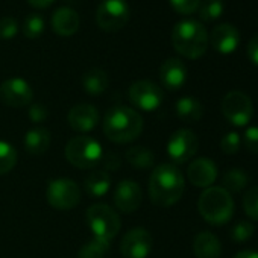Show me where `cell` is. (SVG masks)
<instances>
[{"label":"cell","instance_id":"6da1fadb","mask_svg":"<svg viewBox=\"0 0 258 258\" xmlns=\"http://www.w3.org/2000/svg\"><path fill=\"white\" fill-rule=\"evenodd\" d=\"M185 188L184 176L175 164H160L149 178L151 201L158 207H170L176 204Z\"/></svg>","mask_w":258,"mask_h":258},{"label":"cell","instance_id":"7a4b0ae2","mask_svg":"<svg viewBox=\"0 0 258 258\" xmlns=\"http://www.w3.org/2000/svg\"><path fill=\"white\" fill-rule=\"evenodd\" d=\"M143 131L142 115L127 106L109 109L103 118V133L114 143L134 142Z\"/></svg>","mask_w":258,"mask_h":258},{"label":"cell","instance_id":"3957f363","mask_svg":"<svg viewBox=\"0 0 258 258\" xmlns=\"http://www.w3.org/2000/svg\"><path fill=\"white\" fill-rule=\"evenodd\" d=\"M175 50L187 59H199L208 49V32L205 26L193 19L181 20L172 31Z\"/></svg>","mask_w":258,"mask_h":258},{"label":"cell","instance_id":"277c9868","mask_svg":"<svg viewBox=\"0 0 258 258\" xmlns=\"http://www.w3.org/2000/svg\"><path fill=\"white\" fill-rule=\"evenodd\" d=\"M201 216L214 226L228 223L234 216V199L223 187H208L199 196Z\"/></svg>","mask_w":258,"mask_h":258},{"label":"cell","instance_id":"5b68a950","mask_svg":"<svg viewBox=\"0 0 258 258\" xmlns=\"http://www.w3.org/2000/svg\"><path fill=\"white\" fill-rule=\"evenodd\" d=\"M103 157L102 145L88 136L73 137L66 146V158L67 161L82 170L96 167Z\"/></svg>","mask_w":258,"mask_h":258},{"label":"cell","instance_id":"8992f818","mask_svg":"<svg viewBox=\"0 0 258 258\" xmlns=\"http://www.w3.org/2000/svg\"><path fill=\"white\" fill-rule=\"evenodd\" d=\"M87 225L93 237L109 241L118 234L121 222L118 214L106 204H94L87 210Z\"/></svg>","mask_w":258,"mask_h":258},{"label":"cell","instance_id":"52a82bcc","mask_svg":"<svg viewBox=\"0 0 258 258\" xmlns=\"http://www.w3.org/2000/svg\"><path fill=\"white\" fill-rule=\"evenodd\" d=\"M129 17H131V11L126 0H103L96 11L97 26L109 34L123 29L127 25Z\"/></svg>","mask_w":258,"mask_h":258},{"label":"cell","instance_id":"ba28073f","mask_svg":"<svg viewBox=\"0 0 258 258\" xmlns=\"http://www.w3.org/2000/svg\"><path fill=\"white\" fill-rule=\"evenodd\" d=\"M222 114L234 126H246L253 117V103L246 93L232 90L222 100Z\"/></svg>","mask_w":258,"mask_h":258},{"label":"cell","instance_id":"9c48e42d","mask_svg":"<svg viewBox=\"0 0 258 258\" xmlns=\"http://www.w3.org/2000/svg\"><path fill=\"white\" fill-rule=\"evenodd\" d=\"M47 202L56 210H72L81 201V190L78 184L67 178H58L49 182L46 188Z\"/></svg>","mask_w":258,"mask_h":258},{"label":"cell","instance_id":"30bf717a","mask_svg":"<svg viewBox=\"0 0 258 258\" xmlns=\"http://www.w3.org/2000/svg\"><path fill=\"white\" fill-rule=\"evenodd\" d=\"M164 94L160 85L149 79H140L129 87V100L131 103L146 112L158 109L163 103Z\"/></svg>","mask_w":258,"mask_h":258},{"label":"cell","instance_id":"8fae6325","mask_svg":"<svg viewBox=\"0 0 258 258\" xmlns=\"http://www.w3.org/2000/svg\"><path fill=\"white\" fill-rule=\"evenodd\" d=\"M199 148V140L191 129H178L167 142V154L176 164H184L191 160Z\"/></svg>","mask_w":258,"mask_h":258},{"label":"cell","instance_id":"7c38bea8","mask_svg":"<svg viewBox=\"0 0 258 258\" xmlns=\"http://www.w3.org/2000/svg\"><path fill=\"white\" fill-rule=\"evenodd\" d=\"M152 235L145 228H134L127 231L120 243L123 258H148L152 250Z\"/></svg>","mask_w":258,"mask_h":258},{"label":"cell","instance_id":"4fadbf2b","mask_svg":"<svg viewBox=\"0 0 258 258\" xmlns=\"http://www.w3.org/2000/svg\"><path fill=\"white\" fill-rule=\"evenodd\" d=\"M34 99L32 87L22 78H11L0 84V100L13 108H23Z\"/></svg>","mask_w":258,"mask_h":258},{"label":"cell","instance_id":"5bb4252c","mask_svg":"<svg viewBox=\"0 0 258 258\" xmlns=\"http://www.w3.org/2000/svg\"><path fill=\"white\" fill-rule=\"evenodd\" d=\"M208 44L211 47L222 53V55H229L235 52L237 46L240 44V34L238 29L229 23H220L213 28V31L208 35Z\"/></svg>","mask_w":258,"mask_h":258},{"label":"cell","instance_id":"9a60e30c","mask_svg":"<svg viewBox=\"0 0 258 258\" xmlns=\"http://www.w3.org/2000/svg\"><path fill=\"white\" fill-rule=\"evenodd\" d=\"M143 199L140 185L136 181L124 179L118 182L114 191V204L121 213H134L139 210Z\"/></svg>","mask_w":258,"mask_h":258},{"label":"cell","instance_id":"2e32d148","mask_svg":"<svg viewBox=\"0 0 258 258\" xmlns=\"http://www.w3.org/2000/svg\"><path fill=\"white\" fill-rule=\"evenodd\" d=\"M69 124L78 133H90L99 123V111L90 103L75 105L67 115Z\"/></svg>","mask_w":258,"mask_h":258},{"label":"cell","instance_id":"e0dca14e","mask_svg":"<svg viewBox=\"0 0 258 258\" xmlns=\"http://www.w3.org/2000/svg\"><path fill=\"white\" fill-rule=\"evenodd\" d=\"M187 176L195 187L208 188L214 184L217 178V166L210 158H198L190 163L187 169Z\"/></svg>","mask_w":258,"mask_h":258},{"label":"cell","instance_id":"ac0fdd59","mask_svg":"<svg viewBox=\"0 0 258 258\" xmlns=\"http://www.w3.org/2000/svg\"><path fill=\"white\" fill-rule=\"evenodd\" d=\"M160 79L161 84L167 90H179L187 81V67L178 58L166 59L160 67Z\"/></svg>","mask_w":258,"mask_h":258},{"label":"cell","instance_id":"d6986e66","mask_svg":"<svg viewBox=\"0 0 258 258\" xmlns=\"http://www.w3.org/2000/svg\"><path fill=\"white\" fill-rule=\"evenodd\" d=\"M79 14L69 7L58 8L52 16V29L59 37H72L79 31Z\"/></svg>","mask_w":258,"mask_h":258},{"label":"cell","instance_id":"ffe728a7","mask_svg":"<svg viewBox=\"0 0 258 258\" xmlns=\"http://www.w3.org/2000/svg\"><path fill=\"white\" fill-rule=\"evenodd\" d=\"M193 252L196 258H219L222 253V244L213 232L202 231L195 237Z\"/></svg>","mask_w":258,"mask_h":258},{"label":"cell","instance_id":"44dd1931","mask_svg":"<svg viewBox=\"0 0 258 258\" xmlns=\"http://www.w3.org/2000/svg\"><path fill=\"white\" fill-rule=\"evenodd\" d=\"M52 143V134L44 127H34L25 136V148L32 155L44 154Z\"/></svg>","mask_w":258,"mask_h":258},{"label":"cell","instance_id":"7402d4cb","mask_svg":"<svg viewBox=\"0 0 258 258\" xmlns=\"http://www.w3.org/2000/svg\"><path fill=\"white\" fill-rule=\"evenodd\" d=\"M84 188L90 198H103L111 188V175L105 170L91 172L84 181Z\"/></svg>","mask_w":258,"mask_h":258},{"label":"cell","instance_id":"603a6c76","mask_svg":"<svg viewBox=\"0 0 258 258\" xmlns=\"http://www.w3.org/2000/svg\"><path fill=\"white\" fill-rule=\"evenodd\" d=\"M108 85H109V78H108L106 72L102 69H97V67L90 69L82 76V88L85 93H88L91 96H99V94L105 93Z\"/></svg>","mask_w":258,"mask_h":258},{"label":"cell","instance_id":"cb8c5ba5","mask_svg":"<svg viewBox=\"0 0 258 258\" xmlns=\"http://www.w3.org/2000/svg\"><path fill=\"white\" fill-rule=\"evenodd\" d=\"M176 114L182 121L196 123L204 115V106L196 97L184 96L176 102Z\"/></svg>","mask_w":258,"mask_h":258},{"label":"cell","instance_id":"d4e9b609","mask_svg":"<svg viewBox=\"0 0 258 258\" xmlns=\"http://www.w3.org/2000/svg\"><path fill=\"white\" fill-rule=\"evenodd\" d=\"M126 161L139 170L151 169L155 163L154 152L145 146H133L126 151Z\"/></svg>","mask_w":258,"mask_h":258},{"label":"cell","instance_id":"484cf974","mask_svg":"<svg viewBox=\"0 0 258 258\" xmlns=\"http://www.w3.org/2000/svg\"><path fill=\"white\" fill-rule=\"evenodd\" d=\"M247 182H249V175L243 169H237V167L229 169L222 176L223 188L228 193H238V191L244 190L247 187Z\"/></svg>","mask_w":258,"mask_h":258},{"label":"cell","instance_id":"4316f807","mask_svg":"<svg viewBox=\"0 0 258 258\" xmlns=\"http://www.w3.org/2000/svg\"><path fill=\"white\" fill-rule=\"evenodd\" d=\"M109 250V241L93 237L88 243H85L79 252L78 258H105Z\"/></svg>","mask_w":258,"mask_h":258},{"label":"cell","instance_id":"83f0119b","mask_svg":"<svg viewBox=\"0 0 258 258\" xmlns=\"http://www.w3.org/2000/svg\"><path fill=\"white\" fill-rule=\"evenodd\" d=\"M223 10H225L223 0H202L198 13L202 22L211 23L223 16Z\"/></svg>","mask_w":258,"mask_h":258},{"label":"cell","instance_id":"f1b7e54d","mask_svg":"<svg viewBox=\"0 0 258 258\" xmlns=\"http://www.w3.org/2000/svg\"><path fill=\"white\" fill-rule=\"evenodd\" d=\"M17 164V151L8 142H0V175L10 173Z\"/></svg>","mask_w":258,"mask_h":258},{"label":"cell","instance_id":"f546056e","mask_svg":"<svg viewBox=\"0 0 258 258\" xmlns=\"http://www.w3.org/2000/svg\"><path fill=\"white\" fill-rule=\"evenodd\" d=\"M46 29V22L43 16L38 14H31L25 19L23 23V35L29 40H37L43 35Z\"/></svg>","mask_w":258,"mask_h":258},{"label":"cell","instance_id":"4dcf8cb0","mask_svg":"<svg viewBox=\"0 0 258 258\" xmlns=\"http://www.w3.org/2000/svg\"><path fill=\"white\" fill-rule=\"evenodd\" d=\"M243 208L247 217L258 222V185L252 187L243 196Z\"/></svg>","mask_w":258,"mask_h":258},{"label":"cell","instance_id":"1f68e13d","mask_svg":"<svg viewBox=\"0 0 258 258\" xmlns=\"http://www.w3.org/2000/svg\"><path fill=\"white\" fill-rule=\"evenodd\" d=\"M253 231L255 228L249 220H238L231 231V238L237 243H243L253 235Z\"/></svg>","mask_w":258,"mask_h":258},{"label":"cell","instance_id":"d6a6232c","mask_svg":"<svg viewBox=\"0 0 258 258\" xmlns=\"http://www.w3.org/2000/svg\"><path fill=\"white\" fill-rule=\"evenodd\" d=\"M169 4L175 13L181 16H190L199 10L201 0H169Z\"/></svg>","mask_w":258,"mask_h":258},{"label":"cell","instance_id":"836d02e7","mask_svg":"<svg viewBox=\"0 0 258 258\" xmlns=\"http://www.w3.org/2000/svg\"><path fill=\"white\" fill-rule=\"evenodd\" d=\"M240 143H241V140H240V136L237 133H228L220 140L222 152L228 154V155H234L240 151Z\"/></svg>","mask_w":258,"mask_h":258},{"label":"cell","instance_id":"e575fe53","mask_svg":"<svg viewBox=\"0 0 258 258\" xmlns=\"http://www.w3.org/2000/svg\"><path fill=\"white\" fill-rule=\"evenodd\" d=\"M19 32V23L14 17H2L0 19V38L11 40Z\"/></svg>","mask_w":258,"mask_h":258},{"label":"cell","instance_id":"d590c367","mask_svg":"<svg viewBox=\"0 0 258 258\" xmlns=\"http://www.w3.org/2000/svg\"><path fill=\"white\" fill-rule=\"evenodd\" d=\"M244 146L249 152L258 154V126H250L244 133Z\"/></svg>","mask_w":258,"mask_h":258},{"label":"cell","instance_id":"8d00e7d4","mask_svg":"<svg viewBox=\"0 0 258 258\" xmlns=\"http://www.w3.org/2000/svg\"><path fill=\"white\" fill-rule=\"evenodd\" d=\"M29 118L35 123H41L47 118V109L41 103H35L29 108Z\"/></svg>","mask_w":258,"mask_h":258},{"label":"cell","instance_id":"74e56055","mask_svg":"<svg viewBox=\"0 0 258 258\" xmlns=\"http://www.w3.org/2000/svg\"><path fill=\"white\" fill-rule=\"evenodd\" d=\"M100 163H103V166H105V172H108V170H115V169H118V166H120V157L117 155V154H114V152H111V154H106L105 157H102V161Z\"/></svg>","mask_w":258,"mask_h":258},{"label":"cell","instance_id":"f35d334b","mask_svg":"<svg viewBox=\"0 0 258 258\" xmlns=\"http://www.w3.org/2000/svg\"><path fill=\"white\" fill-rule=\"evenodd\" d=\"M246 53H247V58L250 59V62L258 66V35L250 38V41L247 43Z\"/></svg>","mask_w":258,"mask_h":258},{"label":"cell","instance_id":"ab89813d","mask_svg":"<svg viewBox=\"0 0 258 258\" xmlns=\"http://www.w3.org/2000/svg\"><path fill=\"white\" fill-rule=\"evenodd\" d=\"M29 5H32L34 8H40V10H44V8H49L55 0H26Z\"/></svg>","mask_w":258,"mask_h":258},{"label":"cell","instance_id":"60d3db41","mask_svg":"<svg viewBox=\"0 0 258 258\" xmlns=\"http://www.w3.org/2000/svg\"><path fill=\"white\" fill-rule=\"evenodd\" d=\"M232 258H258V252H255V250H241V252L235 253Z\"/></svg>","mask_w":258,"mask_h":258}]
</instances>
